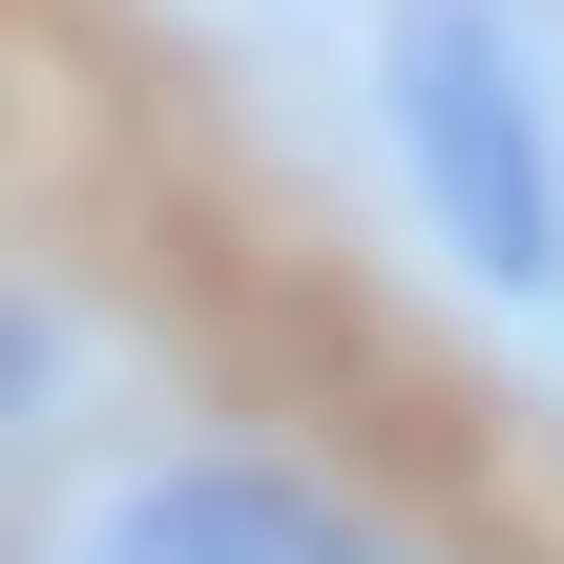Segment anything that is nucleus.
Wrapping results in <instances>:
<instances>
[{"label": "nucleus", "mask_w": 564, "mask_h": 564, "mask_svg": "<svg viewBox=\"0 0 564 564\" xmlns=\"http://www.w3.org/2000/svg\"><path fill=\"white\" fill-rule=\"evenodd\" d=\"M84 564H126V544H84Z\"/></svg>", "instance_id": "20e7f679"}, {"label": "nucleus", "mask_w": 564, "mask_h": 564, "mask_svg": "<svg viewBox=\"0 0 564 564\" xmlns=\"http://www.w3.org/2000/svg\"><path fill=\"white\" fill-rule=\"evenodd\" d=\"M377 147H398L419 251H440L481 314H564V105H544V42H523L502 0H398V42H377Z\"/></svg>", "instance_id": "f257e3e1"}, {"label": "nucleus", "mask_w": 564, "mask_h": 564, "mask_svg": "<svg viewBox=\"0 0 564 564\" xmlns=\"http://www.w3.org/2000/svg\"><path fill=\"white\" fill-rule=\"evenodd\" d=\"M0 419H21V440H63V293H21V314H0Z\"/></svg>", "instance_id": "7ed1b4c3"}, {"label": "nucleus", "mask_w": 564, "mask_h": 564, "mask_svg": "<svg viewBox=\"0 0 564 564\" xmlns=\"http://www.w3.org/2000/svg\"><path fill=\"white\" fill-rule=\"evenodd\" d=\"M105 544H126V564H398L356 502H314L293 460H167Z\"/></svg>", "instance_id": "f03ea898"}]
</instances>
